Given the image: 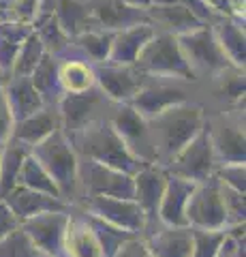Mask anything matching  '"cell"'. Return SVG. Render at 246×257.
I'll use <instances>...</instances> for the list:
<instances>
[{
	"label": "cell",
	"instance_id": "cell-10",
	"mask_svg": "<svg viewBox=\"0 0 246 257\" xmlns=\"http://www.w3.org/2000/svg\"><path fill=\"white\" fill-rule=\"evenodd\" d=\"M109 122H112L116 133L120 135L124 146L129 148V152L135 159H139L141 163H146V165L156 163V155H154L152 140H150L148 122L131 105H122Z\"/></svg>",
	"mask_w": 246,
	"mask_h": 257
},
{
	"label": "cell",
	"instance_id": "cell-3",
	"mask_svg": "<svg viewBox=\"0 0 246 257\" xmlns=\"http://www.w3.org/2000/svg\"><path fill=\"white\" fill-rule=\"evenodd\" d=\"M33 155L43 170L50 174V178L58 187L60 197L69 202L75 197L77 191V152L71 146L67 133L62 128H56L45 140L35 144L30 148Z\"/></svg>",
	"mask_w": 246,
	"mask_h": 257
},
{
	"label": "cell",
	"instance_id": "cell-34",
	"mask_svg": "<svg viewBox=\"0 0 246 257\" xmlns=\"http://www.w3.org/2000/svg\"><path fill=\"white\" fill-rule=\"evenodd\" d=\"M20 227V219L13 214V210L0 199V238H5L9 231Z\"/></svg>",
	"mask_w": 246,
	"mask_h": 257
},
{
	"label": "cell",
	"instance_id": "cell-36",
	"mask_svg": "<svg viewBox=\"0 0 246 257\" xmlns=\"http://www.w3.org/2000/svg\"><path fill=\"white\" fill-rule=\"evenodd\" d=\"M146 257H154V255H150V253H148V255H146Z\"/></svg>",
	"mask_w": 246,
	"mask_h": 257
},
{
	"label": "cell",
	"instance_id": "cell-29",
	"mask_svg": "<svg viewBox=\"0 0 246 257\" xmlns=\"http://www.w3.org/2000/svg\"><path fill=\"white\" fill-rule=\"evenodd\" d=\"M225 238H227V229H216V231L193 229V251H190L188 257H216Z\"/></svg>",
	"mask_w": 246,
	"mask_h": 257
},
{
	"label": "cell",
	"instance_id": "cell-18",
	"mask_svg": "<svg viewBox=\"0 0 246 257\" xmlns=\"http://www.w3.org/2000/svg\"><path fill=\"white\" fill-rule=\"evenodd\" d=\"M180 50L184 54L186 62L190 64H199L203 69H225V52L220 50V45L214 41L210 32L199 30L193 35L182 37Z\"/></svg>",
	"mask_w": 246,
	"mask_h": 257
},
{
	"label": "cell",
	"instance_id": "cell-17",
	"mask_svg": "<svg viewBox=\"0 0 246 257\" xmlns=\"http://www.w3.org/2000/svg\"><path fill=\"white\" fill-rule=\"evenodd\" d=\"M94 82H99L103 92L114 101L129 103L139 90V75L124 64H107L94 71Z\"/></svg>",
	"mask_w": 246,
	"mask_h": 257
},
{
	"label": "cell",
	"instance_id": "cell-4",
	"mask_svg": "<svg viewBox=\"0 0 246 257\" xmlns=\"http://www.w3.org/2000/svg\"><path fill=\"white\" fill-rule=\"evenodd\" d=\"M186 223L193 229H227V216L216 176L197 182L186 202Z\"/></svg>",
	"mask_w": 246,
	"mask_h": 257
},
{
	"label": "cell",
	"instance_id": "cell-8",
	"mask_svg": "<svg viewBox=\"0 0 246 257\" xmlns=\"http://www.w3.org/2000/svg\"><path fill=\"white\" fill-rule=\"evenodd\" d=\"M86 212L94 214L99 219L122 227L131 234L139 236L146 229V212L135 199H120V197H105V195H86Z\"/></svg>",
	"mask_w": 246,
	"mask_h": 257
},
{
	"label": "cell",
	"instance_id": "cell-30",
	"mask_svg": "<svg viewBox=\"0 0 246 257\" xmlns=\"http://www.w3.org/2000/svg\"><path fill=\"white\" fill-rule=\"evenodd\" d=\"M220 184V197H223V206H225V216H227V227L233 225H242L246 219V199L242 191H235L231 187H227L218 180Z\"/></svg>",
	"mask_w": 246,
	"mask_h": 257
},
{
	"label": "cell",
	"instance_id": "cell-16",
	"mask_svg": "<svg viewBox=\"0 0 246 257\" xmlns=\"http://www.w3.org/2000/svg\"><path fill=\"white\" fill-rule=\"evenodd\" d=\"M144 244L154 257H188L193 251V229L165 225L163 229H154Z\"/></svg>",
	"mask_w": 246,
	"mask_h": 257
},
{
	"label": "cell",
	"instance_id": "cell-27",
	"mask_svg": "<svg viewBox=\"0 0 246 257\" xmlns=\"http://www.w3.org/2000/svg\"><path fill=\"white\" fill-rule=\"evenodd\" d=\"M58 77L65 92H84L94 86V71L88 64L79 60H71L67 64H62V69L58 71Z\"/></svg>",
	"mask_w": 246,
	"mask_h": 257
},
{
	"label": "cell",
	"instance_id": "cell-26",
	"mask_svg": "<svg viewBox=\"0 0 246 257\" xmlns=\"http://www.w3.org/2000/svg\"><path fill=\"white\" fill-rule=\"evenodd\" d=\"M18 184L28 187V189H35V191H41V193H47V195H54V197H60L58 187L54 184L50 174L43 170L41 163H39L33 155H28L26 161L22 163V170L18 174Z\"/></svg>",
	"mask_w": 246,
	"mask_h": 257
},
{
	"label": "cell",
	"instance_id": "cell-19",
	"mask_svg": "<svg viewBox=\"0 0 246 257\" xmlns=\"http://www.w3.org/2000/svg\"><path fill=\"white\" fill-rule=\"evenodd\" d=\"M184 101H186V94L182 90H178V88L150 86V88H144V90L135 92V96L129 103L144 120H152L154 116H158L167 107H173V105L184 103Z\"/></svg>",
	"mask_w": 246,
	"mask_h": 257
},
{
	"label": "cell",
	"instance_id": "cell-20",
	"mask_svg": "<svg viewBox=\"0 0 246 257\" xmlns=\"http://www.w3.org/2000/svg\"><path fill=\"white\" fill-rule=\"evenodd\" d=\"M5 99H7V105H9V111L13 116V124L37 114V111L43 109V105H45L41 94L37 92V88L33 86V82H30L26 75H15L11 86L7 88Z\"/></svg>",
	"mask_w": 246,
	"mask_h": 257
},
{
	"label": "cell",
	"instance_id": "cell-22",
	"mask_svg": "<svg viewBox=\"0 0 246 257\" xmlns=\"http://www.w3.org/2000/svg\"><path fill=\"white\" fill-rule=\"evenodd\" d=\"M82 219L90 227L94 238H97L103 257H114L118 251H120V246L124 242H129L131 238H135V234H131V231H126L122 227H116V225L103 221V219H99V216H94V214L84 212Z\"/></svg>",
	"mask_w": 246,
	"mask_h": 257
},
{
	"label": "cell",
	"instance_id": "cell-25",
	"mask_svg": "<svg viewBox=\"0 0 246 257\" xmlns=\"http://www.w3.org/2000/svg\"><path fill=\"white\" fill-rule=\"evenodd\" d=\"M33 73H35V77L30 79V82H33V86L37 88V92L41 94L43 103L58 99V96L65 92L62 90V84H60V77H58V69L50 56H45V58L39 60Z\"/></svg>",
	"mask_w": 246,
	"mask_h": 257
},
{
	"label": "cell",
	"instance_id": "cell-21",
	"mask_svg": "<svg viewBox=\"0 0 246 257\" xmlns=\"http://www.w3.org/2000/svg\"><path fill=\"white\" fill-rule=\"evenodd\" d=\"M56 128H60V118L56 114H52V111L39 109L37 114L13 124L11 142H20V144H26V146L33 148L35 144L45 140L47 135L54 133Z\"/></svg>",
	"mask_w": 246,
	"mask_h": 257
},
{
	"label": "cell",
	"instance_id": "cell-35",
	"mask_svg": "<svg viewBox=\"0 0 246 257\" xmlns=\"http://www.w3.org/2000/svg\"><path fill=\"white\" fill-rule=\"evenodd\" d=\"M146 255H148V248L144 244V240H139L135 236L129 240V242H124L120 246V251H118L114 257H146Z\"/></svg>",
	"mask_w": 246,
	"mask_h": 257
},
{
	"label": "cell",
	"instance_id": "cell-33",
	"mask_svg": "<svg viewBox=\"0 0 246 257\" xmlns=\"http://www.w3.org/2000/svg\"><path fill=\"white\" fill-rule=\"evenodd\" d=\"M11 131H13V116L7 105L5 92H0V150H3L11 140Z\"/></svg>",
	"mask_w": 246,
	"mask_h": 257
},
{
	"label": "cell",
	"instance_id": "cell-31",
	"mask_svg": "<svg viewBox=\"0 0 246 257\" xmlns=\"http://www.w3.org/2000/svg\"><path fill=\"white\" fill-rule=\"evenodd\" d=\"M214 176H216V178L223 182V184H227V187L246 193V170H244V163L216 165Z\"/></svg>",
	"mask_w": 246,
	"mask_h": 257
},
{
	"label": "cell",
	"instance_id": "cell-12",
	"mask_svg": "<svg viewBox=\"0 0 246 257\" xmlns=\"http://www.w3.org/2000/svg\"><path fill=\"white\" fill-rule=\"evenodd\" d=\"M103 96L99 90L88 88L84 92H67L60 99V128L67 135H73L99 120V107Z\"/></svg>",
	"mask_w": 246,
	"mask_h": 257
},
{
	"label": "cell",
	"instance_id": "cell-9",
	"mask_svg": "<svg viewBox=\"0 0 246 257\" xmlns=\"http://www.w3.org/2000/svg\"><path fill=\"white\" fill-rule=\"evenodd\" d=\"M69 212H41L20 225L30 240L50 257H65V238L69 227Z\"/></svg>",
	"mask_w": 246,
	"mask_h": 257
},
{
	"label": "cell",
	"instance_id": "cell-1",
	"mask_svg": "<svg viewBox=\"0 0 246 257\" xmlns=\"http://www.w3.org/2000/svg\"><path fill=\"white\" fill-rule=\"evenodd\" d=\"M146 122L154 146L156 165L165 167L203 128V111L199 105H188L184 101L167 107Z\"/></svg>",
	"mask_w": 246,
	"mask_h": 257
},
{
	"label": "cell",
	"instance_id": "cell-15",
	"mask_svg": "<svg viewBox=\"0 0 246 257\" xmlns=\"http://www.w3.org/2000/svg\"><path fill=\"white\" fill-rule=\"evenodd\" d=\"M212 150L216 165L227 163H244L246 161V146H244V128L237 122L218 120L208 126Z\"/></svg>",
	"mask_w": 246,
	"mask_h": 257
},
{
	"label": "cell",
	"instance_id": "cell-6",
	"mask_svg": "<svg viewBox=\"0 0 246 257\" xmlns=\"http://www.w3.org/2000/svg\"><path fill=\"white\" fill-rule=\"evenodd\" d=\"M165 170L171 176H180V178L193 180V182H203L210 176H214L216 159H214L208 126L203 124L201 131L165 165Z\"/></svg>",
	"mask_w": 246,
	"mask_h": 257
},
{
	"label": "cell",
	"instance_id": "cell-5",
	"mask_svg": "<svg viewBox=\"0 0 246 257\" xmlns=\"http://www.w3.org/2000/svg\"><path fill=\"white\" fill-rule=\"evenodd\" d=\"M77 184H82L86 195H105L133 199V176L116 167L97 163L92 159L77 157Z\"/></svg>",
	"mask_w": 246,
	"mask_h": 257
},
{
	"label": "cell",
	"instance_id": "cell-2",
	"mask_svg": "<svg viewBox=\"0 0 246 257\" xmlns=\"http://www.w3.org/2000/svg\"><path fill=\"white\" fill-rule=\"evenodd\" d=\"M67 138L71 142V146H73V150L77 152V157L92 159L97 163L116 167V170H120L124 174L133 176L146 165L131 155L129 148L124 146V142L120 140V135L112 126V122L105 118L94 120L88 126H84L82 131L67 135Z\"/></svg>",
	"mask_w": 246,
	"mask_h": 257
},
{
	"label": "cell",
	"instance_id": "cell-7",
	"mask_svg": "<svg viewBox=\"0 0 246 257\" xmlns=\"http://www.w3.org/2000/svg\"><path fill=\"white\" fill-rule=\"evenodd\" d=\"M137 67L148 73H165V75H180V77H193L190 64L186 62L180 45L171 37H158L154 41L146 43L139 50Z\"/></svg>",
	"mask_w": 246,
	"mask_h": 257
},
{
	"label": "cell",
	"instance_id": "cell-28",
	"mask_svg": "<svg viewBox=\"0 0 246 257\" xmlns=\"http://www.w3.org/2000/svg\"><path fill=\"white\" fill-rule=\"evenodd\" d=\"M0 257H50L39 248L26 231L15 227L5 238H0Z\"/></svg>",
	"mask_w": 246,
	"mask_h": 257
},
{
	"label": "cell",
	"instance_id": "cell-14",
	"mask_svg": "<svg viewBox=\"0 0 246 257\" xmlns=\"http://www.w3.org/2000/svg\"><path fill=\"white\" fill-rule=\"evenodd\" d=\"M193 180H184L180 176L167 174L161 206H158V221L167 227H188L186 223V202L195 189Z\"/></svg>",
	"mask_w": 246,
	"mask_h": 257
},
{
	"label": "cell",
	"instance_id": "cell-23",
	"mask_svg": "<svg viewBox=\"0 0 246 257\" xmlns=\"http://www.w3.org/2000/svg\"><path fill=\"white\" fill-rule=\"evenodd\" d=\"M65 257H103L97 238L82 216L69 219L65 238Z\"/></svg>",
	"mask_w": 246,
	"mask_h": 257
},
{
	"label": "cell",
	"instance_id": "cell-24",
	"mask_svg": "<svg viewBox=\"0 0 246 257\" xmlns=\"http://www.w3.org/2000/svg\"><path fill=\"white\" fill-rule=\"evenodd\" d=\"M28 155H30V146L11 140L0 150V199L18 184V174Z\"/></svg>",
	"mask_w": 246,
	"mask_h": 257
},
{
	"label": "cell",
	"instance_id": "cell-13",
	"mask_svg": "<svg viewBox=\"0 0 246 257\" xmlns=\"http://www.w3.org/2000/svg\"><path fill=\"white\" fill-rule=\"evenodd\" d=\"M3 202L11 208L13 214L20 219V223L41 212H71V204L65 202L62 197L47 195V193L22 187V184H15L3 197Z\"/></svg>",
	"mask_w": 246,
	"mask_h": 257
},
{
	"label": "cell",
	"instance_id": "cell-32",
	"mask_svg": "<svg viewBox=\"0 0 246 257\" xmlns=\"http://www.w3.org/2000/svg\"><path fill=\"white\" fill-rule=\"evenodd\" d=\"M41 60V45L39 41H28V45L24 47L20 52V58H18V64H15V69H18V75H28L33 73L35 67Z\"/></svg>",
	"mask_w": 246,
	"mask_h": 257
},
{
	"label": "cell",
	"instance_id": "cell-11",
	"mask_svg": "<svg viewBox=\"0 0 246 257\" xmlns=\"http://www.w3.org/2000/svg\"><path fill=\"white\" fill-rule=\"evenodd\" d=\"M167 184V170L156 163L144 165L137 174H133V199L146 212V227H152L158 221V206Z\"/></svg>",
	"mask_w": 246,
	"mask_h": 257
}]
</instances>
